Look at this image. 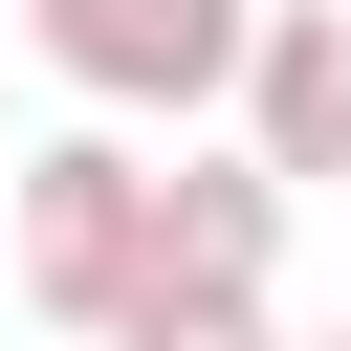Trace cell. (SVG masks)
<instances>
[{"label": "cell", "mask_w": 351, "mask_h": 351, "mask_svg": "<svg viewBox=\"0 0 351 351\" xmlns=\"http://www.w3.org/2000/svg\"><path fill=\"white\" fill-rule=\"evenodd\" d=\"M0 154H22V132H0Z\"/></svg>", "instance_id": "cell-7"}, {"label": "cell", "mask_w": 351, "mask_h": 351, "mask_svg": "<svg viewBox=\"0 0 351 351\" xmlns=\"http://www.w3.org/2000/svg\"><path fill=\"white\" fill-rule=\"evenodd\" d=\"M219 110H241V154H263V176H351V0H263Z\"/></svg>", "instance_id": "cell-3"}, {"label": "cell", "mask_w": 351, "mask_h": 351, "mask_svg": "<svg viewBox=\"0 0 351 351\" xmlns=\"http://www.w3.org/2000/svg\"><path fill=\"white\" fill-rule=\"evenodd\" d=\"M0 263H22L44 329H110L132 263H154V154H132V132H44V154H0Z\"/></svg>", "instance_id": "cell-1"}, {"label": "cell", "mask_w": 351, "mask_h": 351, "mask_svg": "<svg viewBox=\"0 0 351 351\" xmlns=\"http://www.w3.org/2000/svg\"><path fill=\"white\" fill-rule=\"evenodd\" d=\"M88 351H263V285H176V263H132V307H110Z\"/></svg>", "instance_id": "cell-5"}, {"label": "cell", "mask_w": 351, "mask_h": 351, "mask_svg": "<svg viewBox=\"0 0 351 351\" xmlns=\"http://www.w3.org/2000/svg\"><path fill=\"white\" fill-rule=\"evenodd\" d=\"M241 22H263V0H22V44H44L88 110H219V88H241Z\"/></svg>", "instance_id": "cell-2"}, {"label": "cell", "mask_w": 351, "mask_h": 351, "mask_svg": "<svg viewBox=\"0 0 351 351\" xmlns=\"http://www.w3.org/2000/svg\"><path fill=\"white\" fill-rule=\"evenodd\" d=\"M263 351H285V329H263Z\"/></svg>", "instance_id": "cell-6"}, {"label": "cell", "mask_w": 351, "mask_h": 351, "mask_svg": "<svg viewBox=\"0 0 351 351\" xmlns=\"http://www.w3.org/2000/svg\"><path fill=\"white\" fill-rule=\"evenodd\" d=\"M154 263H176V285H263V263H285V176H263V154H176V176H154Z\"/></svg>", "instance_id": "cell-4"}]
</instances>
